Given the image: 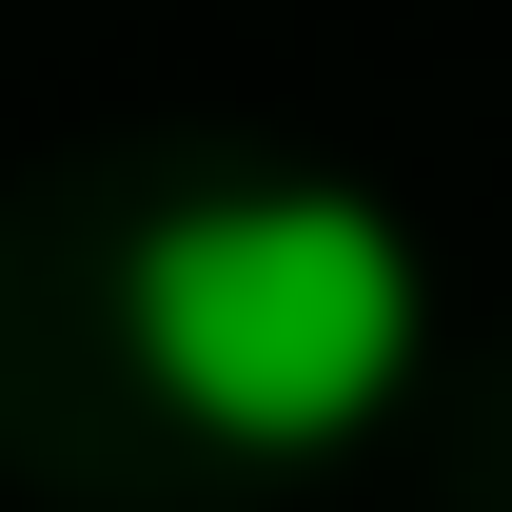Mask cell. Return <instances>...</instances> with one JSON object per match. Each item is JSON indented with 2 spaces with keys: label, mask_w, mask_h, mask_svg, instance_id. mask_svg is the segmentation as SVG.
Masks as SVG:
<instances>
[{
  "label": "cell",
  "mask_w": 512,
  "mask_h": 512,
  "mask_svg": "<svg viewBox=\"0 0 512 512\" xmlns=\"http://www.w3.org/2000/svg\"><path fill=\"white\" fill-rule=\"evenodd\" d=\"M119 335L217 453H335L414 375V237L335 178H217L178 217H138Z\"/></svg>",
  "instance_id": "6da1fadb"
}]
</instances>
